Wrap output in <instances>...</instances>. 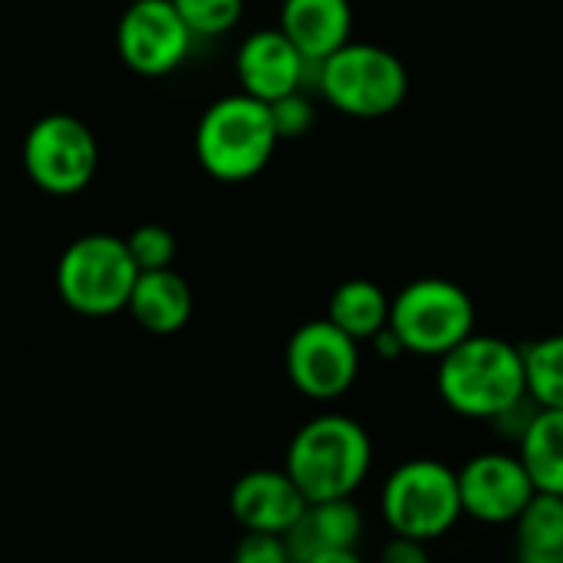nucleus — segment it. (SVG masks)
<instances>
[{"instance_id": "a878e982", "label": "nucleus", "mask_w": 563, "mask_h": 563, "mask_svg": "<svg viewBox=\"0 0 563 563\" xmlns=\"http://www.w3.org/2000/svg\"><path fill=\"white\" fill-rule=\"evenodd\" d=\"M369 343H373V350H376V356H379V360H399V356H406L402 340H399L389 327H386L383 333H376Z\"/></svg>"}, {"instance_id": "6e6552de", "label": "nucleus", "mask_w": 563, "mask_h": 563, "mask_svg": "<svg viewBox=\"0 0 563 563\" xmlns=\"http://www.w3.org/2000/svg\"><path fill=\"white\" fill-rule=\"evenodd\" d=\"M20 155L26 178L53 198L79 195L99 168V142L92 129L69 112L36 119L23 135Z\"/></svg>"}, {"instance_id": "f3484780", "label": "nucleus", "mask_w": 563, "mask_h": 563, "mask_svg": "<svg viewBox=\"0 0 563 563\" xmlns=\"http://www.w3.org/2000/svg\"><path fill=\"white\" fill-rule=\"evenodd\" d=\"M389 307H393V297L376 280L353 277V280H343L330 294L327 320L340 327L346 336H353L356 343H366L389 327Z\"/></svg>"}, {"instance_id": "b1692460", "label": "nucleus", "mask_w": 563, "mask_h": 563, "mask_svg": "<svg viewBox=\"0 0 563 563\" xmlns=\"http://www.w3.org/2000/svg\"><path fill=\"white\" fill-rule=\"evenodd\" d=\"M231 563H297L287 541L274 534H244L234 548Z\"/></svg>"}, {"instance_id": "0eeeda50", "label": "nucleus", "mask_w": 563, "mask_h": 563, "mask_svg": "<svg viewBox=\"0 0 563 563\" xmlns=\"http://www.w3.org/2000/svg\"><path fill=\"white\" fill-rule=\"evenodd\" d=\"M139 267L129 254L125 238L82 234L56 264L59 300L79 317H112L129 307Z\"/></svg>"}, {"instance_id": "9d476101", "label": "nucleus", "mask_w": 563, "mask_h": 563, "mask_svg": "<svg viewBox=\"0 0 563 563\" xmlns=\"http://www.w3.org/2000/svg\"><path fill=\"white\" fill-rule=\"evenodd\" d=\"M195 33L185 26L172 0H129L115 26L119 59L145 79L175 73L191 53Z\"/></svg>"}, {"instance_id": "f8f14e48", "label": "nucleus", "mask_w": 563, "mask_h": 563, "mask_svg": "<svg viewBox=\"0 0 563 563\" xmlns=\"http://www.w3.org/2000/svg\"><path fill=\"white\" fill-rule=\"evenodd\" d=\"M307 69H310V63L280 33V26L254 30L238 46V56H234V76L241 82V92L251 99H261L267 106L284 96L300 92Z\"/></svg>"}, {"instance_id": "6ab92c4d", "label": "nucleus", "mask_w": 563, "mask_h": 563, "mask_svg": "<svg viewBox=\"0 0 563 563\" xmlns=\"http://www.w3.org/2000/svg\"><path fill=\"white\" fill-rule=\"evenodd\" d=\"M515 528V561L563 563V498L534 495Z\"/></svg>"}, {"instance_id": "1a4fd4ad", "label": "nucleus", "mask_w": 563, "mask_h": 563, "mask_svg": "<svg viewBox=\"0 0 563 563\" xmlns=\"http://www.w3.org/2000/svg\"><path fill=\"white\" fill-rule=\"evenodd\" d=\"M360 343L327 317L297 327L284 353L290 386L313 402H333L346 396L360 379Z\"/></svg>"}, {"instance_id": "39448f33", "label": "nucleus", "mask_w": 563, "mask_h": 563, "mask_svg": "<svg viewBox=\"0 0 563 563\" xmlns=\"http://www.w3.org/2000/svg\"><path fill=\"white\" fill-rule=\"evenodd\" d=\"M317 86L336 112L353 119H383L406 102L409 69L379 43L350 40L317 66Z\"/></svg>"}, {"instance_id": "20e7f679", "label": "nucleus", "mask_w": 563, "mask_h": 563, "mask_svg": "<svg viewBox=\"0 0 563 563\" xmlns=\"http://www.w3.org/2000/svg\"><path fill=\"white\" fill-rule=\"evenodd\" d=\"M379 511L393 538H412L422 544L442 541L465 518L459 472L429 455L406 459L386 475L379 488Z\"/></svg>"}, {"instance_id": "393cba45", "label": "nucleus", "mask_w": 563, "mask_h": 563, "mask_svg": "<svg viewBox=\"0 0 563 563\" xmlns=\"http://www.w3.org/2000/svg\"><path fill=\"white\" fill-rule=\"evenodd\" d=\"M379 563H432L429 544L412 538H389L379 551Z\"/></svg>"}, {"instance_id": "dca6fc26", "label": "nucleus", "mask_w": 563, "mask_h": 563, "mask_svg": "<svg viewBox=\"0 0 563 563\" xmlns=\"http://www.w3.org/2000/svg\"><path fill=\"white\" fill-rule=\"evenodd\" d=\"M125 310L132 313V320L145 333L172 336V333H181L188 327L191 310H195V297H191L188 280L181 274H175L172 267L168 271H145V274H139Z\"/></svg>"}, {"instance_id": "7ed1b4c3", "label": "nucleus", "mask_w": 563, "mask_h": 563, "mask_svg": "<svg viewBox=\"0 0 563 563\" xmlns=\"http://www.w3.org/2000/svg\"><path fill=\"white\" fill-rule=\"evenodd\" d=\"M280 135L274 129L271 106L244 92L214 99L195 129L198 165L224 185H241L257 178L277 148Z\"/></svg>"}, {"instance_id": "9b49d317", "label": "nucleus", "mask_w": 563, "mask_h": 563, "mask_svg": "<svg viewBox=\"0 0 563 563\" xmlns=\"http://www.w3.org/2000/svg\"><path fill=\"white\" fill-rule=\"evenodd\" d=\"M538 495L518 452H478L459 468L462 515L488 525L508 528Z\"/></svg>"}, {"instance_id": "ddd939ff", "label": "nucleus", "mask_w": 563, "mask_h": 563, "mask_svg": "<svg viewBox=\"0 0 563 563\" xmlns=\"http://www.w3.org/2000/svg\"><path fill=\"white\" fill-rule=\"evenodd\" d=\"M231 515L244 528V534H274L287 538V531L307 511V498L280 468H254L241 475L231 488Z\"/></svg>"}, {"instance_id": "bb28decb", "label": "nucleus", "mask_w": 563, "mask_h": 563, "mask_svg": "<svg viewBox=\"0 0 563 563\" xmlns=\"http://www.w3.org/2000/svg\"><path fill=\"white\" fill-rule=\"evenodd\" d=\"M307 563H366V561L360 558V551H356V548H350V551H323V554L310 558Z\"/></svg>"}, {"instance_id": "2eb2a0df", "label": "nucleus", "mask_w": 563, "mask_h": 563, "mask_svg": "<svg viewBox=\"0 0 563 563\" xmlns=\"http://www.w3.org/2000/svg\"><path fill=\"white\" fill-rule=\"evenodd\" d=\"M366 531L363 511L353 498L343 501H313L300 515V521L287 531V548L297 563H307L323 551H350L360 544Z\"/></svg>"}, {"instance_id": "cd10ccee", "label": "nucleus", "mask_w": 563, "mask_h": 563, "mask_svg": "<svg viewBox=\"0 0 563 563\" xmlns=\"http://www.w3.org/2000/svg\"><path fill=\"white\" fill-rule=\"evenodd\" d=\"M515 563H521V561H515Z\"/></svg>"}, {"instance_id": "f257e3e1", "label": "nucleus", "mask_w": 563, "mask_h": 563, "mask_svg": "<svg viewBox=\"0 0 563 563\" xmlns=\"http://www.w3.org/2000/svg\"><path fill=\"white\" fill-rule=\"evenodd\" d=\"M435 389L449 412L472 422H495L528 399L521 346L472 333L435 366Z\"/></svg>"}, {"instance_id": "f03ea898", "label": "nucleus", "mask_w": 563, "mask_h": 563, "mask_svg": "<svg viewBox=\"0 0 563 563\" xmlns=\"http://www.w3.org/2000/svg\"><path fill=\"white\" fill-rule=\"evenodd\" d=\"M284 472L300 488L307 505L353 498L373 472V439L353 416H313L294 432Z\"/></svg>"}, {"instance_id": "aec40b11", "label": "nucleus", "mask_w": 563, "mask_h": 563, "mask_svg": "<svg viewBox=\"0 0 563 563\" xmlns=\"http://www.w3.org/2000/svg\"><path fill=\"white\" fill-rule=\"evenodd\" d=\"M521 356H525L528 399L538 409L563 412V333H551L521 346Z\"/></svg>"}, {"instance_id": "423d86ee", "label": "nucleus", "mask_w": 563, "mask_h": 563, "mask_svg": "<svg viewBox=\"0 0 563 563\" xmlns=\"http://www.w3.org/2000/svg\"><path fill=\"white\" fill-rule=\"evenodd\" d=\"M389 330L402 340L406 353L439 363L475 333V300L449 277L409 280L393 297Z\"/></svg>"}, {"instance_id": "a211bd4d", "label": "nucleus", "mask_w": 563, "mask_h": 563, "mask_svg": "<svg viewBox=\"0 0 563 563\" xmlns=\"http://www.w3.org/2000/svg\"><path fill=\"white\" fill-rule=\"evenodd\" d=\"M518 459L525 462L534 488L541 495L563 498V412L538 409L528 432L518 442Z\"/></svg>"}, {"instance_id": "4468645a", "label": "nucleus", "mask_w": 563, "mask_h": 563, "mask_svg": "<svg viewBox=\"0 0 563 563\" xmlns=\"http://www.w3.org/2000/svg\"><path fill=\"white\" fill-rule=\"evenodd\" d=\"M280 33L317 69L353 40V0H284Z\"/></svg>"}, {"instance_id": "5701e85b", "label": "nucleus", "mask_w": 563, "mask_h": 563, "mask_svg": "<svg viewBox=\"0 0 563 563\" xmlns=\"http://www.w3.org/2000/svg\"><path fill=\"white\" fill-rule=\"evenodd\" d=\"M271 115H274V129H277L280 139H300L317 122V109L303 92H294V96H284V99L271 102Z\"/></svg>"}, {"instance_id": "4be33fe9", "label": "nucleus", "mask_w": 563, "mask_h": 563, "mask_svg": "<svg viewBox=\"0 0 563 563\" xmlns=\"http://www.w3.org/2000/svg\"><path fill=\"white\" fill-rule=\"evenodd\" d=\"M129 254L139 267V274L145 271H168L175 254H178V241L165 224H139L129 238Z\"/></svg>"}, {"instance_id": "412c9836", "label": "nucleus", "mask_w": 563, "mask_h": 563, "mask_svg": "<svg viewBox=\"0 0 563 563\" xmlns=\"http://www.w3.org/2000/svg\"><path fill=\"white\" fill-rule=\"evenodd\" d=\"M185 26L198 36H224L244 16V0H172Z\"/></svg>"}]
</instances>
